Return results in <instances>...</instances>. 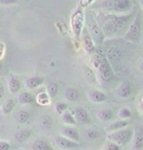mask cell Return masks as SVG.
<instances>
[{
  "label": "cell",
  "mask_w": 143,
  "mask_h": 150,
  "mask_svg": "<svg viewBox=\"0 0 143 150\" xmlns=\"http://www.w3.org/2000/svg\"><path fill=\"white\" fill-rule=\"evenodd\" d=\"M15 105H16V101L14 98H8L6 100L4 101L3 104L1 105V110L2 114L3 115H9L11 112L13 111V109L15 108Z\"/></svg>",
  "instance_id": "cb8c5ba5"
},
{
  "label": "cell",
  "mask_w": 143,
  "mask_h": 150,
  "mask_svg": "<svg viewBox=\"0 0 143 150\" xmlns=\"http://www.w3.org/2000/svg\"><path fill=\"white\" fill-rule=\"evenodd\" d=\"M103 150H120V147L119 145H117L116 143L108 141V142L105 144V146L103 147Z\"/></svg>",
  "instance_id": "836d02e7"
},
{
  "label": "cell",
  "mask_w": 143,
  "mask_h": 150,
  "mask_svg": "<svg viewBox=\"0 0 143 150\" xmlns=\"http://www.w3.org/2000/svg\"><path fill=\"white\" fill-rule=\"evenodd\" d=\"M82 137L86 141H95L101 137V132L97 129L87 127L82 129Z\"/></svg>",
  "instance_id": "9a60e30c"
},
{
  "label": "cell",
  "mask_w": 143,
  "mask_h": 150,
  "mask_svg": "<svg viewBox=\"0 0 143 150\" xmlns=\"http://www.w3.org/2000/svg\"><path fill=\"white\" fill-rule=\"evenodd\" d=\"M50 98L51 97L48 95V93L47 92H40V93H38L37 96H36L35 100L39 105L46 106L50 103Z\"/></svg>",
  "instance_id": "f546056e"
},
{
  "label": "cell",
  "mask_w": 143,
  "mask_h": 150,
  "mask_svg": "<svg viewBox=\"0 0 143 150\" xmlns=\"http://www.w3.org/2000/svg\"><path fill=\"white\" fill-rule=\"evenodd\" d=\"M8 89L11 94H17V93L20 92L21 90V87H22V84H21V81L16 76L14 75H11L9 76V79H8Z\"/></svg>",
  "instance_id": "ac0fdd59"
},
{
  "label": "cell",
  "mask_w": 143,
  "mask_h": 150,
  "mask_svg": "<svg viewBox=\"0 0 143 150\" xmlns=\"http://www.w3.org/2000/svg\"><path fill=\"white\" fill-rule=\"evenodd\" d=\"M87 97L93 103H103L107 100V95L99 89H91L87 92Z\"/></svg>",
  "instance_id": "4fadbf2b"
},
{
  "label": "cell",
  "mask_w": 143,
  "mask_h": 150,
  "mask_svg": "<svg viewBox=\"0 0 143 150\" xmlns=\"http://www.w3.org/2000/svg\"><path fill=\"white\" fill-rule=\"evenodd\" d=\"M3 75V62L0 61V76Z\"/></svg>",
  "instance_id": "60d3db41"
},
{
  "label": "cell",
  "mask_w": 143,
  "mask_h": 150,
  "mask_svg": "<svg viewBox=\"0 0 143 150\" xmlns=\"http://www.w3.org/2000/svg\"><path fill=\"white\" fill-rule=\"evenodd\" d=\"M35 100V97L32 93L27 91H22L18 94V102L22 105H29L32 104Z\"/></svg>",
  "instance_id": "7402d4cb"
},
{
  "label": "cell",
  "mask_w": 143,
  "mask_h": 150,
  "mask_svg": "<svg viewBox=\"0 0 143 150\" xmlns=\"http://www.w3.org/2000/svg\"><path fill=\"white\" fill-rule=\"evenodd\" d=\"M98 77L100 78V80L102 81H110L112 79L114 78V71L112 69L109 60L105 57L103 63L100 65V67L96 70Z\"/></svg>",
  "instance_id": "ba28073f"
},
{
  "label": "cell",
  "mask_w": 143,
  "mask_h": 150,
  "mask_svg": "<svg viewBox=\"0 0 143 150\" xmlns=\"http://www.w3.org/2000/svg\"><path fill=\"white\" fill-rule=\"evenodd\" d=\"M63 96L66 100L71 101V102H77V101L80 100V91H78L77 88L70 86V87H66L65 88Z\"/></svg>",
  "instance_id": "ffe728a7"
},
{
  "label": "cell",
  "mask_w": 143,
  "mask_h": 150,
  "mask_svg": "<svg viewBox=\"0 0 143 150\" xmlns=\"http://www.w3.org/2000/svg\"><path fill=\"white\" fill-rule=\"evenodd\" d=\"M81 42H82V46L85 47V49L87 52L91 53L94 51L95 49V43L94 41L92 40L90 35L87 30H85L82 35V38H81Z\"/></svg>",
  "instance_id": "44dd1931"
},
{
  "label": "cell",
  "mask_w": 143,
  "mask_h": 150,
  "mask_svg": "<svg viewBox=\"0 0 143 150\" xmlns=\"http://www.w3.org/2000/svg\"><path fill=\"white\" fill-rule=\"evenodd\" d=\"M53 141H54L55 145L57 146L58 148H60L62 150H77L80 148V142L73 141L61 134L56 135Z\"/></svg>",
  "instance_id": "52a82bcc"
},
{
  "label": "cell",
  "mask_w": 143,
  "mask_h": 150,
  "mask_svg": "<svg viewBox=\"0 0 143 150\" xmlns=\"http://www.w3.org/2000/svg\"><path fill=\"white\" fill-rule=\"evenodd\" d=\"M140 4H141V7L143 8V0H140Z\"/></svg>",
  "instance_id": "7bdbcfd3"
},
{
  "label": "cell",
  "mask_w": 143,
  "mask_h": 150,
  "mask_svg": "<svg viewBox=\"0 0 143 150\" xmlns=\"http://www.w3.org/2000/svg\"><path fill=\"white\" fill-rule=\"evenodd\" d=\"M131 122L130 120H117L113 122V123H110L108 125L107 127L105 128V131L108 132H116V131H119V129H123L125 128H128V126L130 125Z\"/></svg>",
  "instance_id": "5bb4252c"
},
{
  "label": "cell",
  "mask_w": 143,
  "mask_h": 150,
  "mask_svg": "<svg viewBox=\"0 0 143 150\" xmlns=\"http://www.w3.org/2000/svg\"><path fill=\"white\" fill-rule=\"evenodd\" d=\"M139 108L140 110H141V112L143 113V93L141 95H140V97H139Z\"/></svg>",
  "instance_id": "f35d334b"
},
{
  "label": "cell",
  "mask_w": 143,
  "mask_h": 150,
  "mask_svg": "<svg viewBox=\"0 0 143 150\" xmlns=\"http://www.w3.org/2000/svg\"><path fill=\"white\" fill-rule=\"evenodd\" d=\"M47 93L51 98H54L56 95L58 94L59 92V86L57 83H54V81H51V83H48L47 86Z\"/></svg>",
  "instance_id": "1f68e13d"
},
{
  "label": "cell",
  "mask_w": 143,
  "mask_h": 150,
  "mask_svg": "<svg viewBox=\"0 0 143 150\" xmlns=\"http://www.w3.org/2000/svg\"><path fill=\"white\" fill-rule=\"evenodd\" d=\"M140 33H141V21H140L139 16L137 15L130 24V26L128 27V32L125 35V38L130 41H138Z\"/></svg>",
  "instance_id": "8992f818"
},
{
  "label": "cell",
  "mask_w": 143,
  "mask_h": 150,
  "mask_svg": "<svg viewBox=\"0 0 143 150\" xmlns=\"http://www.w3.org/2000/svg\"><path fill=\"white\" fill-rule=\"evenodd\" d=\"M133 129L131 128H125L123 129H119L116 132H108L107 138L108 141L116 143L120 147H124L132 140Z\"/></svg>",
  "instance_id": "7a4b0ae2"
},
{
  "label": "cell",
  "mask_w": 143,
  "mask_h": 150,
  "mask_svg": "<svg viewBox=\"0 0 143 150\" xmlns=\"http://www.w3.org/2000/svg\"><path fill=\"white\" fill-rule=\"evenodd\" d=\"M4 94H5V86L3 83H0V100L4 97Z\"/></svg>",
  "instance_id": "8d00e7d4"
},
{
  "label": "cell",
  "mask_w": 143,
  "mask_h": 150,
  "mask_svg": "<svg viewBox=\"0 0 143 150\" xmlns=\"http://www.w3.org/2000/svg\"><path fill=\"white\" fill-rule=\"evenodd\" d=\"M30 150H55L51 144L42 138H36L30 145Z\"/></svg>",
  "instance_id": "2e32d148"
},
{
  "label": "cell",
  "mask_w": 143,
  "mask_h": 150,
  "mask_svg": "<svg viewBox=\"0 0 143 150\" xmlns=\"http://www.w3.org/2000/svg\"><path fill=\"white\" fill-rule=\"evenodd\" d=\"M44 81H45V78L42 76H30V77L26 79L25 84L29 89H35L39 86H41L44 83Z\"/></svg>",
  "instance_id": "e0dca14e"
},
{
  "label": "cell",
  "mask_w": 143,
  "mask_h": 150,
  "mask_svg": "<svg viewBox=\"0 0 143 150\" xmlns=\"http://www.w3.org/2000/svg\"><path fill=\"white\" fill-rule=\"evenodd\" d=\"M17 0H0V3L4 4V5H8V4H14L16 3Z\"/></svg>",
  "instance_id": "74e56055"
},
{
  "label": "cell",
  "mask_w": 143,
  "mask_h": 150,
  "mask_svg": "<svg viewBox=\"0 0 143 150\" xmlns=\"http://www.w3.org/2000/svg\"><path fill=\"white\" fill-rule=\"evenodd\" d=\"M55 111L58 113L59 115L63 114L64 112L67 111L68 110V105H67V103L63 102V101H59L55 104Z\"/></svg>",
  "instance_id": "d6a6232c"
},
{
  "label": "cell",
  "mask_w": 143,
  "mask_h": 150,
  "mask_svg": "<svg viewBox=\"0 0 143 150\" xmlns=\"http://www.w3.org/2000/svg\"><path fill=\"white\" fill-rule=\"evenodd\" d=\"M12 145L5 140H0V150H11Z\"/></svg>",
  "instance_id": "e575fe53"
},
{
  "label": "cell",
  "mask_w": 143,
  "mask_h": 150,
  "mask_svg": "<svg viewBox=\"0 0 143 150\" xmlns=\"http://www.w3.org/2000/svg\"><path fill=\"white\" fill-rule=\"evenodd\" d=\"M94 0H80V4L81 6L85 7V6H88L89 4H91Z\"/></svg>",
  "instance_id": "d590c367"
},
{
  "label": "cell",
  "mask_w": 143,
  "mask_h": 150,
  "mask_svg": "<svg viewBox=\"0 0 143 150\" xmlns=\"http://www.w3.org/2000/svg\"><path fill=\"white\" fill-rule=\"evenodd\" d=\"M132 144L131 150H142L143 149V127L136 125L133 129Z\"/></svg>",
  "instance_id": "30bf717a"
},
{
  "label": "cell",
  "mask_w": 143,
  "mask_h": 150,
  "mask_svg": "<svg viewBox=\"0 0 143 150\" xmlns=\"http://www.w3.org/2000/svg\"><path fill=\"white\" fill-rule=\"evenodd\" d=\"M60 116H61V120H62V122L66 126L75 127L77 125V121H75V116L73 115V113L71 111H69V110H67V111H65Z\"/></svg>",
  "instance_id": "d4e9b609"
},
{
  "label": "cell",
  "mask_w": 143,
  "mask_h": 150,
  "mask_svg": "<svg viewBox=\"0 0 143 150\" xmlns=\"http://www.w3.org/2000/svg\"><path fill=\"white\" fill-rule=\"evenodd\" d=\"M3 52H4V47H3V44L0 43V59H1L2 55H3Z\"/></svg>",
  "instance_id": "ab89813d"
},
{
  "label": "cell",
  "mask_w": 143,
  "mask_h": 150,
  "mask_svg": "<svg viewBox=\"0 0 143 150\" xmlns=\"http://www.w3.org/2000/svg\"><path fill=\"white\" fill-rule=\"evenodd\" d=\"M106 54L109 60L112 61H117L122 57L123 55V50L122 48L117 46V45H111L106 48Z\"/></svg>",
  "instance_id": "d6986e66"
},
{
  "label": "cell",
  "mask_w": 143,
  "mask_h": 150,
  "mask_svg": "<svg viewBox=\"0 0 143 150\" xmlns=\"http://www.w3.org/2000/svg\"><path fill=\"white\" fill-rule=\"evenodd\" d=\"M104 59H105L104 55L100 54V53H98V52H94L93 54L91 55V58H90L92 67H93L95 70H97L98 68L100 67V65L103 63Z\"/></svg>",
  "instance_id": "f1b7e54d"
},
{
  "label": "cell",
  "mask_w": 143,
  "mask_h": 150,
  "mask_svg": "<svg viewBox=\"0 0 143 150\" xmlns=\"http://www.w3.org/2000/svg\"><path fill=\"white\" fill-rule=\"evenodd\" d=\"M102 6L109 12L125 13L131 9L132 2L131 0H106Z\"/></svg>",
  "instance_id": "3957f363"
},
{
  "label": "cell",
  "mask_w": 143,
  "mask_h": 150,
  "mask_svg": "<svg viewBox=\"0 0 143 150\" xmlns=\"http://www.w3.org/2000/svg\"><path fill=\"white\" fill-rule=\"evenodd\" d=\"M87 32L90 35L92 40L94 41V43L101 44L104 40V33H103L101 27L98 26V24L94 21L93 18L89 17L88 22H87Z\"/></svg>",
  "instance_id": "5b68a950"
},
{
  "label": "cell",
  "mask_w": 143,
  "mask_h": 150,
  "mask_svg": "<svg viewBox=\"0 0 143 150\" xmlns=\"http://www.w3.org/2000/svg\"><path fill=\"white\" fill-rule=\"evenodd\" d=\"M73 115L75 116V119L77 121V125H83L87 126L91 123V118L89 116L88 112L81 106H77L72 111Z\"/></svg>",
  "instance_id": "9c48e42d"
},
{
  "label": "cell",
  "mask_w": 143,
  "mask_h": 150,
  "mask_svg": "<svg viewBox=\"0 0 143 150\" xmlns=\"http://www.w3.org/2000/svg\"><path fill=\"white\" fill-rule=\"evenodd\" d=\"M96 115L99 121L103 122V123H107V122H110L113 118V111L110 109H100L99 111H97Z\"/></svg>",
  "instance_id": "4316f807"
},
{
  "label": "cell",
  "mask_w": 143,
  "mask_h": 150,
  "mask_svg": "<svg viewBox=\"0 0 143 150\" xmlns=\"http://www.w3.org/2000/svg\"><path fill=\"white\" fill-rule=\"evenodd\" d=\"M85 24V13L81 9H77L71 17V28L75 38H80Z\"/></svg>",
  "instance_id": "277c9868"
},
{
  "label": "cell",
  "mask_w": 143,
  "mask_h": 150,
  "mask_svg": "<svg viewBox=\"0 0 143 150\" xmlns=\"http://www.w3.org/2000/svg\"><path fill=\"white\" fill-rule=\"evenodd\" d=\"M39 126L41 129H45V131H49L53 127V120L52 118L48 115H43L39 118Z\"/></svg>",
  "instance_id": "83f0119b"
},
{
  "label": "cell",
  "mask_w": 143,
  "mask_h": 150,
  "mask_svg": "<svg viewBox=\"0 0 143 150\" xmlns=\"http://www.w3.org/2000/svg\"><path fill=\"white\" fill-rule=\"evenodd\" d=\"M32 135V132L29 129H22L15 134V139L20 143L27 141Z\"/></svg>",
  "instance_id": "603a6c76"
},
{
  "label": "cell",
  "mask_w": 143,
  "mask_h": 150,
  "mask_svg": "<svg viewBox=\"0 0 143 150\" xmlns=\"http://www.w3.org/2000/svg\"><path fill=\"white\" fill-rule=\"evenodd\" d=\"M61 135L75 142H80V134L77 129L73 126H64L61 128Z\"/></svg>",
  "instance_id": "8fae6325"
},
{
  "label": "cell",
  "mask_w": 143,
  "mask_h": 150,
  "mask_svg": "<svg viewBox=\"0 0 143 150\" xmlns=\"http://www.w3.org/2000/svg\"><path fill=\"white\" fill-rule=\"evenodd\" d=\"M132 116V112L128 107H122L118 112V117L122 120H128Z\"/></svg>",
  "instance_id": "4dcf8cb0"
},
{
  "label": "cell",
  "mask_w": 143,
  "mask_h": 150,
  "mask_svg": "<svg viewBox=\"0 0 143 150\" xmlns=\"http://www.w3.org/2000/svg\"><path fill=\"white\" fill-rule=\"evenodd\" d=\"M128 17L125 16H117V15H109L103 22L101 30L103 33L107 36L117 35L122 32L127 26Z\"/></svg>",
  "instance_id": "6da1fadb"
},
{
  "label": "cell",
  "mask_w": 143,
  "mask_h": 150,
  "mask_svg": "<svg viewBox=\"0 0 143 150\" xmlns=\"http://www.w3.org/2000/svg\"><path fill=\"white\" fill-rule=\"evenodd\" d=\"M30 118V114L27 109L19 110V111L16 113V116H15V120L17 121V123L21 124V125L27 123Z\"/></svg>",
  "instance_id": "484cf974"
},
{
  "label": "cell",
  "mask_w": 143,
  "mask_h": 150,
  "mask_svg": "<svg viewBox=\"0 0 143 150\" xmlns=\"http://www.w3.org/2000/svg\"><path fill=\"white\" fill-rule=\"evenodd\" d=\"M116 93L120 98H128L132 93V87H131L130 83L128 81H122L120 83V86H118Z\"/></svg>",
  "instance_id": "7c38bea8"
},
{
  "label": "cell",
  "mask_w": 143,
  "mask_h": 150,
  "mask_svg": "<svg viewBox=\"0 0 143 150\" xmlns=\"http://www.w3.org/2000/svg\"><path fill=\"white\" fill-rule=\"evenodd\" d=\"M139 70L141 71V72H143V57H142L141 61H140V63H139Z\"/></svg>",
  "instance_id": "b9f144b4"
}]
</instances>
